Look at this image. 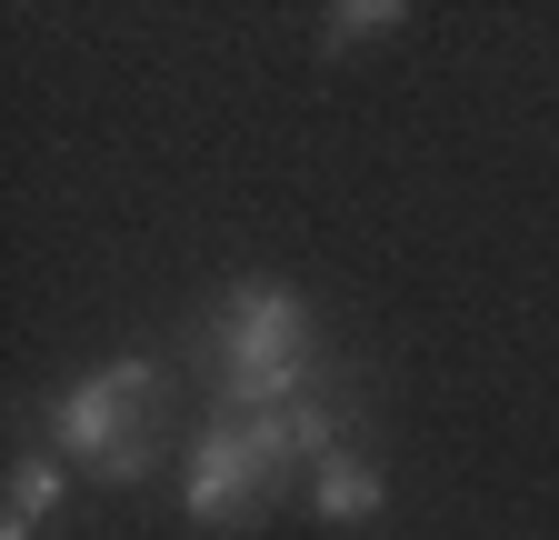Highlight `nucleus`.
I'll return each instance as SVG.
<instances>
[{
	"label": "nucleus",
	"instance_id": "obj_1",
	"mask_svg": "<svg viewBox=\"0 0 559 540\" xmlns=\"http://www.w3.org/2000/svg\"><path fill=\"white\" fill-rule=\"evenodd\" d=\"M320 361V320L290 281H230L210 310V390L221 411H290L310 400Z\"/></svg>",
	"mask_w": 559,
	"mask_h": 540
},
{
	"label": "nucleus",
	"instance_id": "obj_2",
	"mask_svg": "<svg viewBox=\"0 0 559 540\" xmlns=\"http://www.w3.org/2000/svg\"><path fill=\"white\" fill-rule=\"evenodd\" d=\"M160 400H170V371L151 351H120L50 400V450L91 481H140L160 460Z\"/></svg>",
	"mask_w": 559,
	"mask_h": 540
},
{
	"label": "nucleus",
	"instance_id": "obj_3",
	"mask_svg": "<svg viewBox=\"0 0 559 540\" xmlns=\"http://www.w3.org/2000/svg\"><path fill=\"white\" fill-rule=\"evenodd\" d=\"M290 481H300L290 411H221V421L180 450V510H190V530H240V520H260Z\"/></svg>",
	"mask_w": 559,
	"mask_h": 540
},
{
	"label": "nucleus",
	"instance_id": "obj_4",
	"mask_svg": "<svg viewBox=\"0 0 559 540\" xmlns=\"http://www.w3.org/2000/svg\"><path fill=\"white\" fill-rule=\"evenodd\" d=\"M60 501H70V460H60L50 441L21 450V460H11V491H0V540H50Z\"/></svg>",
	"mask_w": 559,
	"mask_h": 540
},
{
	"label": "nucleus",
	"instance_id": "obj_5",
	"mask_svg": "<svg viewBox=\"0 0 559 540\" xmlns=\"http://www.w3.org/2000/svg\"><path fill=\"white\" fill-rule=\"evenodd\" d=\"M310 501H320L330 530H370L380 501H390V481H380V460H370V450H340V460L310 470Z\"/></svg>",
	"mask_w": 559,
	"mask_h": 540
},
{
	"label": "nucleus",
	"instance_id": "obj_6",
	"mask_svg": "<svg viewBox=\"0 0 559 540\" xmlns=\"http://www.w3.org/2000/svg\"><path fill=\"white\" fill-rule=\"evenodd\" d=\"M370 31H400V0H349V11H320V50H330V60H349Z\"/></svg>",
	"mask_w": 559,
	"mask_h": 540
}]
</instances>
